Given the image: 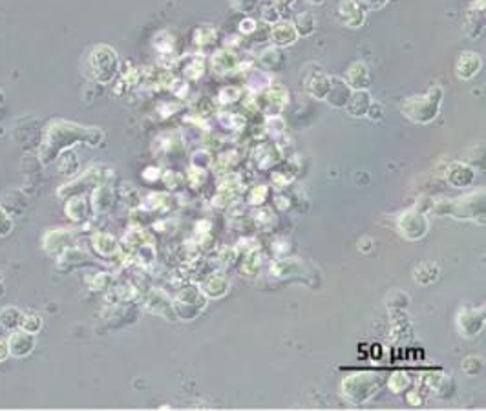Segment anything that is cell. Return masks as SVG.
Wrapping results in <instances>:
<instances>
[{
    "label": "cell",
    "instance_id": "cell-13",
    "mask_svg": "<svg viewBox=\"0 0 486 411\" xmlns=\"http://www.w3.org/2000/svg\"><path fill=\"white\" fill-rule=\"evenodd\" d=\"M445 177L454 189H468L475 181V168L470 167L468 163L452 161L446 167Z\"/></svg>",
    "mask_w": 486,
    "mask_h": 411
},
{
    "label": "cell",
    "instance_id": "cell-10",
    "mask_svg": "<svg viewBox=\"0 0 486 411\" xmlns=\"http://www.w3.org/2000/svg\"><path fill=\"white\" fill-rule=\"evenodd\" d=\"M455 325H457V331L464 338L477 337L485 328V309L463 307L455 316Z\"/></svg>",
    "mask_w": 486,
    "mask_h": 411
},
{
    "label": "cell",
    "instance_id": "cell-8",
    "mask_svg": "<svg viewBox=\"0 0 486 411\" xmlns=\"http://www.w3.org/2000/svg\"><path fill=\"white\" fill-rule=\"evenodd\" d=\"M205 304H207V298L201 292V289L198 287H187L180 292V296L176 298L172 309L176 311V314L181 320L187 318V311H190V320L196 318L201 311L205 309Z\"/></svg>",
    "mask_w": 486,
    "mask_h": 411
},
{
    "label": "cell",
    "instance_id": "cell-34",
    "mask_svg": "<svg viewBox=\"0 0 486 411\" xmlns=\"http://www.w3.org/2000/svg\"><path fill=\"white\" fill-rule=\"evenodd\" d=\"M42 328V318L37 314H22L19 329H24L32 335H37Z\"/></svg>",
    "mask_w": 486,
    "mask_h": 411
},
{
    "label": "cell",
    "instance_id": "cell-50",
    "mask_svg": "<svg viewBox=\"0 0 486 411\" xmlns=\"http://www.w3.org/2000/svg\"><path fill=\"white\" fill-rule=\"evenodd\" d=\"M2 282H4V280H2V274H0V296L4 295V292H2L4 291V285H2Z\"/></svg>",
    "mask_w": 486,
    "mask_h": 411
},
{
    "label": "cell",
    "instance_id": "cell-40",
    "mask_svg": "<svg viewBox=\"0 0 486 411\" xmlns=\"http://www.w3.org/2000/svg\"><path fill=\"white\" fill-rule=\"evenodd\" d=\"M259 0H231L232 8L236 11H240V13H252L255 11V8L258 6Z\"/></svg>",
    "mask_w": 486,
    "mask_h": 411
},
{
    "label": "cell",
    "instance_id": "cell-17",
    "mask_svg": "<svg viewBox=\"0 0 486 411\" xmlns=\"http://www.w3.org/2000/svg\"><path fill=\"white\" fill-rule=\"evenodd\" d=\"M351 93L353 90L349 88V84H347L342 77L331 75V88H329L324 101L328 102L329 107L333 108H346L347 101L351 97Z\"/></svg>",
    "mask_w": 486,
    "mask_h": 411
},
{
    "label": "cell",
    "instance_id": "cell-4",
    "mask_svg": "<svg viewBox=\"0 0 486 411\" xmlns=\"http://www.w3.org/2000/svg\"><path fill=\"white\" fill-rule=\"evenodd\" d=\"M84 72L90 81L97 84H108L119 74V55L108 44H97L90 50Z\"/></svg>",
    "mask_w": 486,
    "mask_h": 411
},
{
    "label": "cell",
    "instance_id": "cell-24",
    "mask_svg": "<svg viewBox=\"0 0 486 411\" xmlns=\"http://www.w3.org/2000/svg\"><path fill=\"white\" fill-rule=\"evenodd\" d=\"M90 210H92V205L88 203V199L84 198L83 194L68 198V203H66L65 208L66 216L72 222H86L90 216Z\"/></svg>",
    "mask_w": 486,
    "mask_h": 411
},
{
    "label": "cell",
    "instance_id": "cell-6",
    "mask_svg": "<svg viewBox=\"0 0 486 411\" xmlns=\"http://www.w3.org/2000/svg\"><path fill=\"white\" fill-rule=\"evenodd\" d=\"M428 229H430V222H428L426 214L419 208H407L397 216V231L404 240H422L428 234Z\"/></svg>",
    "mask_w": 486,
    "mask_h": 411
},
{
    "label": "cell",
    "instance_id": "cell-30",
    "mask_svg": "<svg viewBox=\"0 0 486 411\" xmlns=\"http://www.w3.org/2000/svg\"><path fill=\"white\" fill-rule=\"evenodd\" d=\"M218 39V33L214 26H199L194 32V44L198 48H208L212 46Z\"/></svg>",
    "mask_w": 486,
    "mask_h": 411
},
{
    "label": "cell",
    "instance_id": "cell-15",
    "mask_svg": "<svg viewBox=\"0 0 486 411\" xmlns=\"http://www.w3.org/2000/svg\"><path fill=\"white\" fill-rule=\"evenodd\" d=\"M8 347H10V355L15 358H24V356L32 355L35 349V335L24 331V329H13L8 338Z\"/></svg>",
    "mask_w": 486,
    "mask_h": 411
},
{
    "label": "cell",
    "instance_id": "cell-14",
    "mask_svg": "<svg viewBox=\"0 0 486 411\" xmlns=\"http://www.w3.org/2000/svg\"><path fill=\"white\" fill-rule=\"evenodd\" d=\"M269 41L276 48H289L298 41V33L292 20H278L271 24L269 32Z\"/></svg>",
    "mask_w": 486,
    "mask_h": 411
},
{
    "label": "cell",
    "instance_id": "cell-16",
    "mask_svg": "<svg viewBox=\"0 0 486 411\" xmlns=\"http://www.w3.org/2000/svg\"><path fill=\"white\" fill-rule=\"evenodd\" d=\"M482 68V59L475 51H463L457 57L455 62V75L463 81H470V79L477 77Z\"/></svg>",
    "mask_w": 486,
    "mask_h": 411
},
{
    "label": "cell",
    "instance_id": "cell-32",
    "mask_svg": "<svg viewBox=\"0 0 486 411\" xmlns=\"http://www.w3.org/2000/svg\"><path fill=\"white\" fill-rule=\"evenodd\" d=\"M22 314L24 313H20L17 307H6V309L0 313V323H2L6 329H10V331L19 329Z\"/></svg>",
    "mask_w": 486,
    "mask_h": 411
},
{
    "label": "cell",
    "instance_id": "cell-35",
    "mask_svg": "<svg viewBox=\"0 0 486 411\" xmlns=\"http://www.w3.org/2000/svg\"><path fill=\"white\" fill-rule=\"evenodd\" d=\"M258 269H259V255L258 252H255V250H250L249 255H247L245 264H243L241 271H243V274H247V276H255V273H258Z\"/></svg>",
    "mask_w": 486,
    "mask_h": 411
},
{
    "label": "cell",
    "instance_id": "cell-39",
    "mask_svg": "<svg viewBox=\"0 0 486 411\" xmlns=\"http://www.w3.org/2000/svg\"><path fill=\"white\" fill-rule=\"evenodd\" d=\"M11 231H13V217L4 207H0V238H6Z\"/></svg>",
    "mask_w": 486,
    "mask_h": 411
},
{
    "label": "cell",
    "instance_id": "cell-2",
    "mask_svg": "<svg viewBox=\"0 0 486 411\" xmlns=\"http://www.w3.org/2000/svg\"><path fill=\"white\" fill-rule=\"evenodd\" d=\"M486 196L485 190L479 189L475 192H468L457 199H437L431 201V210L439 216H452L463 222H473L475 217L485 220Z\"/></svg>",
    "mask_w": 486,
    "mask_h": 411
},
{
    "label": "cell",
    "instance_id": "cell-12",
    "mask_svg": "<svg viewBox=\"0 0 486 411\" xmlns=\"http://www.w3.org/2000/svg\"><path fill=\"white\" fill-rule=\"evenodd\" d=\"M463 32L468 39H479L485 32V0H473L463 19Z\"/></svg>",
    "mask_w": 486,
    "mask_h": 411
},
{
    "label": "cell",
    "instance_id": "cell-27",
    "mask_svg": "<svg viewBox=\"0 0 486 411\" xmlns=\"http://www.w3.org/2000/svg\"><path fill=\"white\" fill-rule=\"evenodd\" d=\"M93 249L97 250L101 256H114L119 252V243L112 234L107 232H97V234L92 238Z\"/></svg>",
    "mask_w": 486,
    "mask_h": 411
},
{
    "label": "cell",
    "instance_id": "cell-48",
    "mask_svg": "<svg viewBox=\"0 0 486 411\" xmlns=\"http://www.w3.org/2000/svg\"><path fill=\"white\" fill-rule=\"evenodd\" d=\"M276 201H278V208H283V210H288V208H289V201H288V199H285V198L282 199V196H278Z\"/></svg>",
    "mask_w": 486,
    "mask_h": 411
},
{
    "label": "cell",
    "instance_id": "cell-44",
    "mask_svg": "<svg viewBox=\"0 0 486 411\" xmlns=\"http://www.w3.org/2000/svg\"><path fill=\"white\" fill-rule=\"evenodd\" d=\"M366 117H370V119H373V121H380L382 117H384V107L380 105V102H371V107H370V110H367V116Z\"/></svg>",
    "mask_w": 486,
    "mask_h": 411
},
{
    "label": "cell",
    "instance_id": "cell-45",
    "mask_svg": "<svg viewBox=\"0 0 486 411\" xmlns=\"http://www.w3.org/2000/svg\"><path fill=\"white\" fill-rule=\"evenodd\" d=\"M256 28H258V22H256L255 19H250V17H247V19L240 20V32L241 33H255Z\"/></svg>",
    "mask_w": 486,
    "mask_h": 411
},
{
    "label": "cell",
    "instance_id": "cell-43",
    "mask_svg": "<svg viewBox=\"0 0 486 411\" xmlns=\"http://www.w3.org/2000/svg\"><path fill=\"white\" fill-rule=\"evenodd\" d=\"M267 198V187H256L250 192V203L252 205H262Z\"/></svg>",
    "mask_w": 486,
    "mask_h": 411
},
{
    "label": "cell",
    "instance_id": "cell-18",
    "mask_svg": "<svg viewBox=\"0 0 486 411\" xmlns=\"http://www.w3.org/2000/svg\"><path fill=\"white\" fill-rule=\"evenodd\" d=\"M74 243V238H72V232L65 231V229H59V231H50L44 236V249H46L48 255L60 256L65 250H68Z\"/></svg>",
    "mask_w": 486,
    "mask_h": 411
},
{
    "label": "cell",
    "instance_id": "cell-47",
    "mask_svg": "<svg viewBox=\"0 0 486 411\" xmlns=\"http://www.w3.org/2000/svg\"><path fill=\"white\" fill-rule=\"evenodd\" d=\"M158 174H159V168H147V170L143 172V177L147 181H156L158 180Z\"/></svg>",
    "mask_w": 486,
    "mask_h": 411
},
{
    "label": "cell",
    "instance_id": "cell-22",
    "mask_svg": "<svg viewBox=\"0 0 486 411\" xmlns=\"http://www.w3.org/2000/svg\"><path fill=\"white\" fill-rule=\"evenodd\" d=\"M92 210L95 214H104L108 213L112 207H114V203H116V192H114V189L112 187H108L107 183H102V185L95 187L92 192Z\"/></svg>",
    "mask_w": 486,
    "mask_h": 411
},
{
    "label": "cell",
    "instance_id": "cell-7",
    "mask_svg": "<svg viewBox=\"0 0 486 411\" xmlns=\"http://www.w3.org/2000/svg\"><path fill=\"white\" fill-rule=\"evenodd\" d=\"M108 174H112V172L108 170V168L101 167V165L92 167L90 170L84 172L83 176L75 177L74 181H69V183H66L65 187H60L59 196L60 198H72V196L83 194L84 190H88V189L93 190L95 187L107 183V180L110 177Z\"/></svg>",
    "mask_w": 486,
    "mask_h": 411
},
{
    "label": "cell",
    "instance_id": "cell-51",
    "mask_svg": "<svg viewBox=\"0 0 486 411\" xmlns=\"http://www.w3.org/2000/svg\"><path fill=\"white\" fill-rule=\"evenodd\" d=\"M4 102V92H0V105Z\"/></svg>",
    "mask_w": 486,
    "mask_h": 411
},
{
    "label": "cell",
    "instance_id": "cell-46",
    "mask_svg": "<svg viewBox=\"0 0 486 411\" xmlns=\"http://www.w3.org/2000/svg\"><path fill=\"white\" fill-rule=\"evenodd\" d=\"M10 347H8V340H0V362H4L10 358Z\"/></svg>",
    "mask_w": 486,
    "mask_h": 411
},
{
    "label": "cell",
    "instance_id": "cell-37",
    "mask_svg": "<svg viewBox=\"0 0 486 411\" xmlns=\"http://www.w3.org/2000/svg\"><path fill=\"white\" fill-rule=\"evenodd\" d=\"M410 380H407V375L406 373H395V375H391V379L388 380V386H389V389L391 391H395V393H400V391H404V389L410 386Z\"/></svg>",
    "mask_w": 486,
    "mask_h": 411
},
{
    "label": "cell",
    "instance_id": "cell-11",
    "mask_svg": "<svg viewBox=\"0 0 486 411\" xmlns=\"http://www.w3.org/2000/svg\"><path fill=\"white\" fill-rule=\"evenodd\" d=\"M337 15L340 24L347 29H360L367 19V11L355 0H340L337 6Z\"/></svg>",
    "mask_w": 486,
    "mask_h": 411
},
{
    "label": "cell",
    "instance_id": "cell-36",
    "mask_svg": "<svg viewBox=\"0 0 486 411\" xmlns=\"http://www.w3.org/2000/svg\"><path fill=\"white\" fill-rule=\"evenodd\" d=\"M463 371L470 377H475L482 371V361L479 356H468L463 361Z\"/></svg>",
    "mask_w": 486,
    "mask_h": 411
},
{
    "label": "cell",
    "instance_id": "cell-25",
    "mask_svg": "<svg viewBox=\"0 0 486 411\" xmlns=\"http://www.w3.org/2000/svg\"><path fill=\"white\" fill-rule=\"evenodd\" d=\"M259 65L265 72H280L285 66V55L282 53V48L271 46L265 48L258 57Z\"/></svg>",
    "mask_w": 486,
    "mask_h": 411
},
{
    "label": "cell",
    "instance_id": "cell-41",
    "mask_svg": "<svg viewBox=\"0 0 486 411\" xmlns=\"http://www.w3.org/2000/svg\"><path fill=\"white\" fill-rule=\"evenodd\" d=\"M241 97V92L234 86H229V88H223L220 92V102H225V105H231V102H236Z\"/></svg>",
    "mask_w": 486,
    "mask_h": 411
},
{
    "label": "cell",
    "instance_id": "cell-20",
    "mask_svg": "<svg viewBox=\"0 0 486 411\" xmlns=\"http://www.w3.org/2000/svg\"><path fill=\"white\" fill-rule=\"evenodd\" d=\"M240 68V60L231 50H218L210 57V69L216 75H231Z\"/></svg>",
    "mask_w": 486,
    "mask_h": 411
},
{
    "label": "cell",
    "instance_id": "cell-23",
    "mask_svg": "<svg viewBox=\"0 0 486 411\" xmlns=\"http://www.w3.org/2000/svg\"><path fill=\"white\" fill-rule=\"evenodd\" d=\"M371 102H373V99L367 93V90H353L351 97L346 105V112L351 117H366Z\"/></svg>",
    "mask_w": 486,
    "mask_h": 411
},
{
    "label": "cell",
    "instance_id": "cell-33",
    "mask_svg": "<svg viewBox=\"0 0 486 411\" xmlns=\"http://www.w3.org/2000/svg\"><path fill=\"white\" fill-rule=\"evenodd\" d=\"M205 66H207V62H205V59L201 55L190 57V59L187 60L183 72H185V75L189 79H199L205 74Z\"/></svg>",
    "mask_w": 486,
    "mask_h": 411
},
{
    "label": "cell",
    "instance_id": "cell-29",
    "mask_svg": "<svg viewBox=\"0 0 486 411\" xmlns=\"http://www.w3.org/2000/svg\"><path fill=\"white\" fill-rule=\"evenodd\" d=\"M295 28H297L298 37H311L316 29V19L309 11H304V13L297 15V19L292 20Z\"/></svg>",
    "mask_w": 486,
    "mask_h": 411
},
{
    "label": "cell",
    "instance_id": "cell-9",
    "mask_svg": "<svg viewBox=\"0 0 486 411\" xmlns=\"http://www.w3.org/2000/svg\"><path fill=\"white\" fill-rule=\"evenodd\" d=\"M313 72H309V68L304 69V90L309 93L311 97L318 99V101H324L325 95H328L329 88H331V75H328L324 69L320 68L318 65H309Z\"/></svg>",
    "mask_w": 486,
    "mask_h": 411
},
{
    "label": "cell",
    "instance_id": "cell-26",
    "mask_svg": "<svg viewBox=\"0 0 486 411\" xmlns=\"http://www.w3.org/2000/svg\"><path fill=\"white\" fill-rule=\"evenodd\" d=\"M229 287H231L229 278L223 276V274H216V276H210L208 280H205L199 289L207 298H222V296L227 295Z\"/></svg>",
    "mask_w": 486,
    "mask_h": 411
},
{
    "label": "cell",
    "instance_id": "cell-19",
    "mask_svg": "<svg viewBox=\"0 0 486 411\" xmlns=\"http://www.w3.org/2000/svg\"><path fill=\"white\" fill-rule=\"evenodd\" d=\"M351 90H367L371 86V74L367 65H364L362 60H357L349 65L346 69V79H344Z\"/></svg>",
    "mask_w": 486,
    "mask_h": 411
},
{
    "label": "cell",
    "instance_id": "cell-21",
    "mask_svg": "<svg viewBox=\"0 0 486 411\" xmlns=\"http://www.w3.org/2000/svg\"><path fill=\"white\" fill-rule=\"evenodd\" d=\"M262 97L265 101V110L278 114V112H282L283 108L288 107L289 93L283 84H271V86H267Z\"/></svg>",
    "mask_w": 486,
    "mask_h": 411
},
{
    "label": "cell",
    "instance_id": "cell-49",
    "mask_svg": "<svg viewBox=\"0 0 486 411\" xmlns=\"http://www.w3.org/2000/svg\"><path fill=\"white\" fill-rule=\"evenodd\" d=\"M309 2H311V4H313V6H320V4H324L325 0H309Z\"/></svg>",
    "mask_w": 486,
    "mask_h": 411
},
{
    "label": "cell",
    "instance_id": "cell-5",
    "mask_svg": "<svg viewBox=\"0 0 486 411\" xmlns=\"http://www.w3.org/2000/svg\"><path fill=\"white\" fill-rule=\"evenodd\" d=\"M379 375L375 373H355L349 375L340 386L344 397L353 404H362L379 391Z\"/></svg>",
    "mask_w": 486,
    "mask_h": 411
},
{
    "label": "cell",
    "instance_id": "cell-3",
    "mask_svg": "<svg viewBox=\"0 0 486 411\" xmlns=\"http://www.w3.org/2000/svg\"><path fill=\"white\" fill-rule=\"evenodd\" d=\"M445 92L440 86H431L426 93L412 95L404 99L400 105V112L406 119L417 125H430L439 117L440 107H443Z\"/></svg>",
    "mask_w": 486,
    "mask_h": 411
},
{
    "label": "cell",
    "instance_id": "cell-28",
    "mask_svg": "<svg viewBox=\"0 0 486 411\" xmlns=\"http://www.w3.org/2000/svg\"><path fill=\"white\" fill-rule=\"evenodd\" d=\"M57 157H59L60 174H65V176H75V174H77V170H79V157H77V154H75L72 148L65 150V152H60Z\"/></svg>",
    "mask_w": 486,
    "mask_h": 411
},
{
    "label": "cell",
    "instance_id": "cell-38",
    "mask_svg": "<svg viewBox=\"0 0 486 411\" xmlns=\"http://www.w3.org/2000/svg\"><path fill=\"white\" fill-rule=\"evenodd\" d=\"M262 19H264V22L267 24H274L278 22L280 19V10H278V6L274 4V2H271V4H265L264 8H262Z\"/></svg>",
    "mask_w": 486,
    "mask_h": 411
},
{
    "label": "cell",
    "instance_id": "cell-42",
    "mask_svg": "<svg viewBox=\"0 0 486 411\" xmlns=\"http://www.w3.org/2000/svg\"><path fill=\"white\" fill-rule=\"evenodd\" d=\"M366 11H379L389 4V0H355Z\"/></svg>",
    "mask_w": 486,
    "mask_h": 411
},
{
    "label": "cell",
    "instance_id": "cell-31",
    "mask_svg": "<svg viewBox=\"0 0 486 411\" xmlns=\"http://www.w3.org/2000/svg\"><path fill=\"white\" fill-rule=\"evenodd\" d=\"M413 276L419 283L428 285V283H433L439 278V267L436 264H421L415 269Z\"/></svg>",
    "mask_w": 486,
    "mask_h": 411
},
{
    "label": "cell",
    "instance_id": "cell-1",
    "mask_svg": "<svg viewBox=\"0 0 486 411\" xmlns=\"http://www.w3.org/2000/svg\"><path fill=\"white\" fill-rule=\"evenodd\" d=\"M104 141V132L95 126H84L69 121H51L42 134L41 148H39V161L48 165L59 156L60 152L69 150L74 144L84 143L92 148H97Z\"/></svg>",
    "mask_w": 486,
    "mask_h": 411
}]
</instances>
